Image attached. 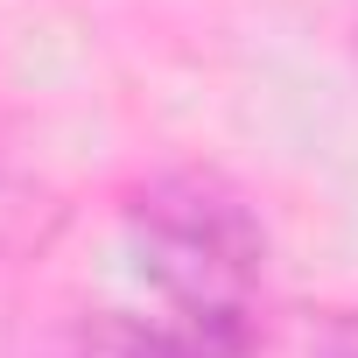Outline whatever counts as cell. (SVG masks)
I'll return each instance as SVG.
<instances>
[{"instance_id":"7a4b0ae2","label":"cell","mask_w":358,"mask_h":358,"mask_svg":"<svg viewBox=\"0 0 358 358\" xmlns=\"http://www.w3.org/2000/svg\"><path fill=\"white\" fill-rule=\"evenodd\" d=\"M64 225V204L50 197L43 169L22 155L15 120L0 113V260H36Z\"/></svg>"},{"instance_id":"6da1fadb","label":"cell","mask_w":358,"mask_h":358,"mask_svg":"<svg viewBox=\"0 0 358 358\" xmlns=\"http://www.w3.org/2000/svg\"><path fill=\"white\" fill-rule=\"evenodd\" d=\"M267 232L197 169H162L106 204L92 253L15 316V358H246Z\"/></svg>"},{"instance_id":"3957f363","label":"cell","mask_w":358,"mask_h":358,"mask_svg":"<svg viewBox=\"0 0 358 358\" xmlns=\"http://www.w3.org/2000/svg\"><path fill=\"white\" fill-rule=\"evenodd\" d=\"M246 358H358V309H281V316H260Z\"/></svg>"},{"instance_id":"277c9868","label":"cell","mask_w":358,"mask_h":358,"mask_svg":"<svg viewBox=\"0 0 358 358\" xmlns=\"http://www.w3.org/2000/svg\"><path fill=\"white\" fill-rule=\"evenodd\" d=\"M351 50H358V22H351Z\"/></svg>"}]
</instances>
